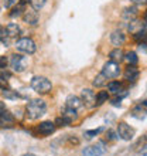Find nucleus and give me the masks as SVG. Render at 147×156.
Wrapping results in <instances>:
<instances>
[{
	"instance_id": "nucleus-22",
	"label": "nucleus",
	"mask_w": 147,
	"mask_h": 156,
	"mask_svg": "<svg viewBox=\"0 0 147 156\" xmlns=\"http://www.w3.org/2000/svg\"><path fill=\"white\" fill-rule=\"evenodd\" d=\"M29 2L31 9H34V10H41L47 3V0H29Z\"/></svg>"
},
{
	"instance_id": "nucleus-10",
	"label": "nucleus",
	"mask_w": 147,
	"mask_h": 156,
	"mask_svg": "<svg viewBox=\"0 0 147 156\" xmlns=\"http://www.w3.org/2000/svg\"><path fill=\"white\" fill-rule=\"evenodd\" d=\"M81 101L82 104H85L86 107H95V92L92 90H82L81 92Z\"/></svg>"
},
{
	"instance_id": "nucleus-23",
	"label": "nucleus",
	"mask_w": 147,
	"mask_h": 156,
	"mask_svg": "<svg viewBox=\"0 0 147 156\" xmlns=\"http://www.w3.org/2000/svg\"><path fill=\"white\" fill-rule=\"evenodd\" d=\"M64 116H67L68 119H71V121H75V119H78V114L75 109H72V108H65V111H64V114H62Z\"/></svg>"
},
{
	"instance_id": "nucleus-25",
	"label": "nucleus",
	"mask_w": 147,
	"mask_h": 156,
	"mask_svg": "<svg viewBox=\"0 0 147 156\" xmlns=\"http://www.w3.org/2000/svg\"><path fill=\"white\" fill-rule=\"evenodd\" d=\"M24 12V7H23V4H17L12 9V13H10V17H19L23 14Z\"/></svg>"
},
{
	"instance_id": "nucleus-17",
	"label": "nucleus",
	"mask_w": 147,
	"mask_h": 156,
	"mask_svg": "<svg viewBox=\"0 0 147 156\" xmlns=\"http://www.w3.org/2000/svg\"><path fill=\"white\" fill-rule=\"evenodd\" d=\"M123 55H125V53H123V50L120 48V47H116V48H113L112 51L109 53V58H110V61H113V62H120L123 61Z\"/></svg>"
},
{
	"instance_id": "nucleus-14",
	"label": "nucleus",
	"mask_w": 147,
	"mask_h": 156,
	"mask_svg": "<svg viewBox=\"0 0 147 156\" xmlns=\"http://www.w3.org/2000/svg\"><path fill=\"white\" fill-rule=\"evenodd\" d=\"M65 105L68 108L75 109V111H78V109H81V108L84 107V104H82L81 98H79V97H77V95H70V97L67 98V101H65Z\"/></svg>"
},
{
	"instance_id": "nucleus-1",
	"label": "nucleus",
	"mask_w": 147,
	"mask_h": 156,
	"mask_svg": "<svg viewBox=\"0 0 147 156\" xmlns=\"http://www.w3.org/2000/svg\"><path fill=\"white\" fill-rule=\"evenodd\" d=\"M47 111V104L44 99H31L26 105V115L29 119H38Z\"/></svg>"
},
{
	"instance_id": "nucleus-13",
	"label": "nucleus",
	"mask_w": 147,
	"mask_h": 156,
	"mask_svg": "<svg viewBox=\"0 0 147 156\" xmlns=\"http://www.w3.org/2000/svg\"><path fill=\"white\" fill-rule=\"evenodd\" d=\"M143 29H146V21H140V20H137V19L129 20V24H127V30H129L132 34L139 33V31H142Z\"/></svg>"
},
{
	"instance_id": "nucleus-31",
	"label": "nucleus",
	"mask_w": 147,
	"mask_h": 156,
	"mask_svg": "<svg viewBox=\"0 0 147 156\" xmlns=\"http://www.w3.org/2000/svg\"><path fill=\"white\" fill-rule=\"evenodd\" d=\"M7 37V34H6V29H4L3 26H0V40H6Z\"/></svg>"
},
{
	"instance_id": "nucleus-6",
	"label": "nucleus",
	"mask_w": 147,
	"mask_h": 156,
	"mask_svg": "<svg viewBox=\"0 0 147 156\" xmlns=\"http://www.w3.org/2000/svg\"><path fill=\"white\" fill-rule=\"evenodd\" d=\"M102 74L109 80V78H118L120 75V66L118 62H113V61H109L106 62L102 68Z\"/></svg>"
},
{
	"instance_id": "nucleus-28",
	"label": "nucleus",
	"mask_w": 147,
	"mask_h": 156,
	"mask_svg": "<svg viewBox=\"0 0 147 156\" xmlns=\"http://www.w3.org/2000/svg\"><path fill=\"white\" fill-rule=\"evenodd\" d=\"M3 95L6 97V98H10V99H16L17 97H19V95H16L12 90H6V88L3 90Z\"/></svg>"
},
{
	"instance_id": "nucleus-24",
	"label": "nucleus",
	"mask_w": 147,
	"mask_h": 156,
	"mask_svg": "<svg viewBox=\"0 0 147 156\" xmlns=\"http://www.w3.org/2000/svg\"><path fill=\"white\" fill-rule=\"evenodd\" d=\"M72 122V121H71V119H68L67 118V116H60V118H57L55 119V126H68V125H70V123Z\"/></svg>"
},
{
	"instance_id": "nucleus-15",
	"label": "nucleus",
	"mask_w": 147,
	"mask_h": 156,
	"mask_svg": "<svg viewBox=\"0 0 147 156\" xmlns=\"http://www.w3.org/2000/svg\"><path fill=\"white\" fill-rule=\"evenodd\" d=\"M4 29H6V34H7V37H10V38L19 37V36H20V33H21L20 26L16 24V23H10V24H7Z\"/></svg>"
},
{
	"instance_id": "nucleus-32",
	"label": "nucleus",
	"mask_w": 147,
	"mask_h": 156,
	"mask_svg": "<svg viewBox=\"0 0 147 156\" xmlns=\"http://www.w3.org/2000/svg\"><path fill=\"white\" fill-rule=\"evenodd\" d=\"M135 4H137V6H144V4L147 3V0H132Z\"/></svg>"
},
{
	"instance_id": "nucleus-16",
	"label": "nucleus",
	"mask_w": 147,
	"mask_h": 156,
	"mask_svg": "<svg viewBox=\"0 0 147 156\" xmlns=\"http://www.w3.org/2000/svg\"><path fill=\"white\" fill-rule=\"evenodd\" d=\"M108 92H112V94L115 95H119L120 92H123V91H126L125 90V87H123L122 82H119V81H112L108 84Z\"/></svg>"
},
{
	"instance_id": "nucleus-18",
	"label": "nucleus",
	"mask_w": 147,
	"mask_h": 156,
	"mask_svg": "<svg viewBox=\"0 0 147 156\" xmlns=\"http://www.w3.org/2000/svg\"><path fill=\"white\" fill-rule=\"evenodd\" d=\"M136 16H137V7L136 6H129L122 13V17L126 20H133V19H136Z\"/></svg>"
},
{
	"instance_id": "nucleus-7",
	"label": "nucleus",
	"mask_w": 147,
	"mask_h": 156,
	"mask_svg": "<svg viewBox=\"0 0 147 156\" xmlns=\"http://www.w3.org/2000/svg\"><path fill=\"white\" fill-rule=\"evenodd\" d=\"M105 152H106L105 144H103V142H99V144L92 145V146H86V148L82 151V155L84 156H102Z\"/></svg>"
},
{
	"instance_id": "nucleus-11",
	"label": "nucleus",
	"mask_w": 147,
	"mask_h": 156,
	"mask_svg": "<svg viewBox=\"0 0 147 156\" xmlns=\"http://www.w3.org/2000/svg\"><path fill=\"white\" fill-rule=\"evenodd\" d=\"M140 71L137 70L136 66H127L126 70H125V80L129 82H136L139 80Z\"/></svg>"
},
{
	"instance_id": "nucleus-20",
	"label": "nucleus",
	"mask_w": 147,
	"mask_h": 156,
	"mask_svg": "<svg viewBox=\"0 0 147 156\" xmlns=\"http://www.w3.org/2000/svg\"><path fill=\"white\" fill-rule=\"evenodd\" d=\"M123 60H126L129 66H136L139 62V57L135 51H127L125 55H123Z\"/></svg>"
},
{
	"instance_id": "nucleus-3",
	"label": "nucleus",
	"mask_w": 147,
	"mask_h": 156,
	"mask_svg": "<svg viewBox=\"0 0 147 156\" xmlns=\"http://www.w3.org/2000/svg\"><path fill=\"white\" fill-rule=\"evenodd\" d=\"M16 48L17 51H20L23 54H34L37 50V45L34 43L33 38H29V37H23L20 40H17L16 43Z\"/></svg>"
},
{
	"instance_id": "nucleus-8",
	"label": "nucleus",
	"mask_w": 147,
	"mask_h": 156,
	"mask_svg": "<svg viewBox=\"0 0 147 156\" xmlns=\"http://www.w3.org/2000/svg\"><path fill=\"white\" fill-rule=\"evenodd\" d=\"M21 16H23L24 23H27V24H30V26H36L37 23H38V19H40L38 12L34 10V9H26Z\"/></svg>"
},
{
	"instance_id": "nucleus-9",
	"label": "nucleus",
	"mask_w": 147,
	"mask_h": 156,
	"mask_svg": "<svg viewBox=\"0 0 147 156\" xmlns=\"http://www.w3.org/2000/svg\"><path fill=\"white\" fill-rule=\"evenodd\" d=\"M55 123L51 122V121H44V122H41L38 126H37V132H38V135L41 136H48L51 133H54L55 131Z\"/></svg>"
},
{
	"instance_id": "nucleus-4",
	"label": "nucleus",
	"mask_w": 147,
	"mask_h": 156,
	"mask_svg": "<svg viewBox=\"0 0 147 156\" xmlns=\"http://www.w3.org/2000/svg\"><path fill=\"white\" fill-rule=\"evenodd\" d=\"M10 66H12L13 71L23 73L29 66V60H27V57L21 55V54H13L12 60H10Z\"/></svg>"
},
{
	"instance_id": "nucleus-34",
	"label": "nucleus",
	"mask_w": 147,
	"mask_h": 156,
	"mask_svg": "<svg viewBox=\"0 0 147 156\" xmlns=\"http://www.w3.org/2000/svg\"><path fill=\"white\" fill-rule=\"evenodd\" d=\"M27 2H29V0H20V4H26Z\"/></svg>"
},
{
	"instance_id": "nucleus-12",
	"label": "nucleus",
	"mask_w": 147,
	"mask_h": 156,
	"mask_svg": "<svg viewBox=\"0 0 147 156\" xmlns=\"http://www.w3.org/2000/svg\"><path fill=\"white\" fill-rule=\"evenodd\" d=\"M110 41L115 47H122L126 43V36L120 31V30H115L113 33L110 34Z\"/></svg>"
},
{
	"instance_id": "nucleus-27",
	"label": "nucleus",
	"mask_w": 147,
	"mask_h": 156,
	"mask_svg": "<svg viewBox=\"0 0 147 156\" xmlns=\"http://www.w3.org/2000/svg\"><path fill=\"white\" fill-rule=\"evenodd\" d=\"M102 131H103L102 128H99V129H92V131H86L85 132V138H86V139H91V138H94V136L99 135Z\"/></svg>"
},
{
	"instance_id": "nucleus-19",
	"label": "nucleus",
	"mask_w": 147,
	"mask_h": 156,
	"mask_svg": "<svg viewBox=\"0 0 147 156\" xmlns=\"http://www.w3.org/2000/svg\"><path fill=\"white\" fill-rule=\"evenodd\" d=\"M109 99V92L108 91H99L98 94L95 95V105H102V104L108 102Z\"/></svg>"
},
{
	"instance_id": "nucleus-26",
	"label": "nucleus",
	"mask_w": 147,
	"mask_h": 156,
	"mask_svg": "<svg viewBox=\"0 0 147 156\" xmlns=\"http://www.w3.org/2000/svg\"><path fill=\"white\" fill-rule=\"evenodd\" d=\"M133 115H135L136 118H144V116H146V107L142 109V105H139V107L133 111Z\"/></svg>"
},
{
	"instance_id": "nucleus-5",
	"label": "nucleus",
	"mask_w": 147,
	"mask_h": 156,
	"mask_svg": "<svg viewBox=\"0 0 147 156\" xmlns=\"http://www.w3.org/2000/svg\"><path fill=\"white\" fill-rule=\"evenodd\" d=\"M118 136L120 139L123 140H132L133 139V136H135V129L130 126V125H127L126 122H119L118 125Z\"/></svg>"
},
{
	"instance_id": "nucleus-29",
	"label": "nucleus",
	"mask_w": 147,
	"mask_h": 156,
	"mask_svg": "<svg viewBox=\"0 0 147 156\" xmlns=\"http://www.w3.org/2000/svg\"><path fill=\"white\" fill-rule=\"evenodd\" d=\"M7 58L3 57V55H0V68H6V66H7Z\"/></svg>"
},
{
	"instance_id": "nucleus-33",
	"label": "nucleus",
	"mask_w": 147,
	"mask_h": 156,
	"mask_svg": "<svg viewBox=\"0 0 147 156\" xmlns=\"http://www.w3.org/2000/svg\"><path fill=\"white\" fill-rule=\"evenodd\" d=\"M118 133H115L113 131H109V139H118Z\"/></svg>"
},
{
	"instance_id": "nucleus-2",
	"label": "nucleus",
	"mask_w": 147,
	"mask_h": 156,
	"mask_svg": "<svg viewBox=\"0 0 147 156\" xmlns=\"http://www.w3.org/2000/svg\"><path fill=\"white\" fill-rule=\"evenodd\" d=\"M31 88L36 91L37 94H48L50 91L53 90V84H51L48 78L37 75V77H34L31 80Z\"/></svg>"
},
{
	"instance_id": "nucleus-30",
	"label": "nucleus",
	"mask_w": 147,
	"mask_h": 156,
	"mask_svg": "<svg viewBox=\"0 0 147 156\" xmlns=\"http://www.w3.org/2000/svg\"><path fill=\"white\" fill-rule=\"evenodd\" d=\"M17 0H4V7L6 9H10L13 4H16Z\"/></svg>"
},
{
	"instance_id": "nucleus-21",
	"label": "nucleus",
	"mask_w": 147,
	"mask_h": 156,
	"mask_svg": "<svg viewBox=\"0 0 147 156\" xmlns=\"http://www.w3.org/2000/svg\"><path fill=\"white\" fill-rule=\"evenodd\" d=\"M106 84H108V78L105 77L102 73L95 77V80H94V87H98V88H101V87L106 85Z\"/></svg>"
}]
</instances>
